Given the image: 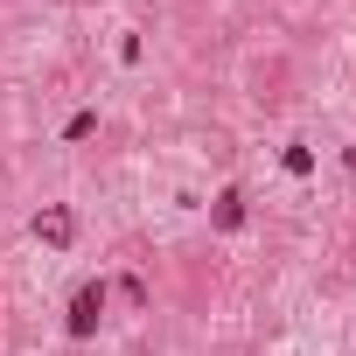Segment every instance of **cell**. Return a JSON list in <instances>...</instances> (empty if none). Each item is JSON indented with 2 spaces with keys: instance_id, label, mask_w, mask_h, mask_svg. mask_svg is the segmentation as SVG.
Returning <instances> with one entry per match:
<instances>
[{
  "instance_id": "obj_1",
  "label": "cell",
  "mask_w": 356,
  "mask_h": 356,
  "mask_svg": "<svg viewBox=\"0 0 356 356\" xmlns=\"http://www.w3.org/2000/svg\"><path fill=\"white\" fill-rule=\"evenodd\" d=\"M98 314H105V286H84V293L70 300V335H91Z\"/></svg>"
},
{
  "instance_id": "obj_2",
  "label": "cell",
  "mask_w": 356,
  "mask_h": 356,
  "mask_svg": "<svg viewBox=\"0 0 356 356\" xmlns=\"http://www.w3.org/2000/svg\"><path fill=\"white\" fill-rule=\"evenodd\" d=\"M35 238H49V245H70V210H42V217H35Z\"/></svg>"
}]
</instances>
